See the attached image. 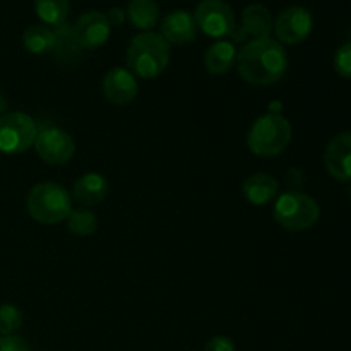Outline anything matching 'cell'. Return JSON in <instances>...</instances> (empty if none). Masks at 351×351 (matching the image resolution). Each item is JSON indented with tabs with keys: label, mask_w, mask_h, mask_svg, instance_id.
Instances as JSON below:
<instances>
[{
	"label": "cell",
	"mask_w": 351,
	"mask_h": 351,
	"mask_svg": "<svg viewBox=\"0 0 351 351\" xmlns=\"http://www.w3.org/2000/svg\"><path fill=\"white\" fill-rule=\"evenodd\" d=\"M243 195L252 206H266L278 195V182L271 175H250L242 185Z\"/></svg>",
	"instance_id": "2e32d148"
},
{
	"label": "cell",
	"mask_w": 351,
	"mask_h": 351,
	"mask_svg": "<svg viewBox=\"0 0 351 351\" xmlns=\"http://www.w3.org/2000/svg\"><path fill=\"white\" fill-rule=\"evenodd\" d=\"M160 29L161 36L170 45L191 43L197 36V24H195L194 14L182 9L167 14L161 21Z\"/></svg>",
	"instance_id": "4fadbf2b"
},
{
	"label": "cell",
	"mask_w": 351,
	"mask_h": 351,
	"mask_svg": "<svg viewBox=\"0 0 351 351\" xmlns=\"http://www.w3.org/2000/svg\"><path fill=\"white\" fill-rule=\"evenodd\" d=\"M34 10L45 26L60 27L71 12V0H34Z\"/></svg>",
	"instance_id": "ffe728a7"
},
{
	"label": "cell",
	"mask_w": 351,
	"mask_h": 351,
	"mask_svg": "<svg viewBox=\"0 0 351 351\" xmlns=\"http://www.w3.org/2000/svg\"><path fill=\"white\" fill-rule=\"evenodd\" d=\"M291 141V125L280 113H266L252 123L247 136L250 153L261 158H274L283 153Z\"/></svg>",
	"instance_id": "3957f363"
},
{
	"label": "cell",
	"mask_w": 351,
	"mask_h": 351,
	"mask_svg": "<svg viewBox=\"0 0 351 351\" xmlns=\"http://www.w3.org/2000/svg\"><path fill=\"white\" fill-rule=\"evenodd\" d=\"M335 69L341 77L351 79V41L338 48L335 55Z\"/></svg>",
	"instance_id": "603a6c76"
},
{
	"label": "cell",
	"mask_w": 351,
	"mask_h": 351,
	"mask_svg": "<svg viewBox=\"0 0 351 351\" xmlns=\"http://www.w3.org/2000/svg\"><path fill=\"white\" fill-rule=\"evenodd\" d=\"M204 351H235V345L226 336H215L206 343Z\"/></svg>",
	"instance_id": "d4e9b609"
},
{
	"label": "cell",
	"mask_w": 351,
	"mask_h": 351,
	"mask_svg": "<svg viewBox=\"0 0 351 351\" xmlns=\"http://www.w3.org/2000/svg\"><path fill=\"white\" fill-rule=\"evenodd\" d=\"M110 184L106 177L101 173H84L79 180H75L74 187H72V197L79 202V204L86 206H96L103 202L108 195Z\"/></svg>",
	"instance_id": "9a60e30c"
},
{
	"label": "cell",
	"mask_w": 351,
	"mask_h": 351,
	"mask_svg": "<svg viewBox=\"0 0 351 351\" xmlns=\"http://www.w3.org/2000/svg\"><path fill=\"white\" fill-rule=\"evenodd\" d=\"M240 29L245 34V40H264L271 38V31L274 29V21L269 9L263 3H250L242 12V24Z\"/></svg>",
	"instance_id": "5bb4252c"
},
{
	"label": "cell",
	"mask_w": 351,
	"mask_h": 351,
	"mask_svg": "<svg viewBox=\"0 0 351 351\" xmlns=\"http://www.w3.org/2000/svg\"><path fill=\"white\" fill-rule=\"evenodd\" d=\"M34 149L38 156L48 165L62 167L72 160L75 153V144L71 134L57 125H45L38 129Z\"/></svg>",
	"instance_id": "ba28073f"
},
{
	"label": "cell",
	"mask_w": 351,
	"mask_h": 351,
	"mask_svg": "<svg viewBox=\"0 0 351 351\" xmlns=\"http://www.w3.org/2000/svg\"><path fill=\"white\" fill-rule=\"evenodd\" d=\"M5 105H7L5 98H3V95H2V93H0V113H2L3 110H5Z\"/></svg>",
	"instance_id": "4316f807"
},
{
	"label": "cell",
	"mask_w": 351,
	"mask_h": 351,
	"mask_svg": "<svg viewBox=\"0 0 351 351\" xmlns=\"http://www.w3.org/2000/svg\"><path fill=\"white\" fill-rule=\"evenodd\" d=\"M67 228L75 237H89L98 230V219L88 209H72L67 216Z\"/></svg>",
	"instance_id": "44dd1931"
},
{
	"label": "cell",
	"mask_w": 351,
	"mask_h": 351,
	"mask_svg": "<svg viewBox=\"0 0 351 351\" xmlns=\"http://www.w3.org/2000/svg\"><path fill=\"white\" fill-rule=\"evenodd\" d=\"M0 351H31L23 336L10 335L0 338Z\"/></svg>",
	"instance_id": "cb8c5ba5"
},
{
	"label": "cell",
	"mask_w": 351,
	"mask_h": 351,
	"mask_svg": "<svg viewBox=\"0 0 351 351\" xmlns=\"http://www.w3.org/2000/svg\"><path fill=\"white\" fill-rule=\"evenodd\" d=\"M23 312L10 304L0 305V336L16 335L23 328Z\"/></svg>",
	"instance_id": "7402d4cb"
},
{
	"label": "cell",
	"mask_w": 351,
	"mask_h": 351,
	"mask_svg": "<svg viewBox=\"0 0 351 351\" xmlns=\"http://www.w3.org/2000/svg\"><path fill=\"white\" fill-rule=\"evenodd\" d=\"M170 64V43L161 34L144 31L127 48V65L136 77L154 79Z\"/></svg>",
	"instance_id": "7a4b0ae2"
},
{
	"label": "cell",
	"mask_w": 351,
	"mask_h": 351,
	"mask_svg": "<svg viewBox=\"0 0 351 351\" xmlns=\"http://www.w3.org/2000/svg\"><path fill=\"white\" fill-rule=\"evenodd\" d=\"M27 211L41 225H58L72 211V197L62 185L55 182L36 184L27 194Z\"/></svg>",
	"instance_id": "277c9868"
},
{
	"label": "cell",
	"mask_w": 351,
	"mask_h": 351,
	"mask_svg": "<svg viewBox=\"0 0 351 351\" xmlns=\"http://www.w3.org/2000/svg\"><path fill=\"white\" fill-rule=\"evenodd\" d=\"M237 69L249 84H276L288 71V55L280 41L271 38L250 40L237 53Z\"/></svg>",
	"instance_id": "6da1fadb"
},
{
	"label": "cell",
	"mask_w": 351,
	"mask_h": 351,
	"mask_svg": "<svg viewBox=\"0 0 351 351\" xmlns=\"http://www.w3.org/2000/svg\"><path fill=\"white\" fill-rule=\"evenodd\" d=\"M235 43L226 40H219L213 43L204 53V65L213 75H225L232 71L233 64H237Z\"/></svg>",
	"instance_id": "e0dca14e"
},
{
	"label": "cell",
	"mask_w": 351,
	"mask_h": 351,
	"mask_svg": "<svg viewBox=\"0 0 351 351\" xmlns=\"http://www.w3.org/2000/svg\"><path fill=\"white\" fill-rule=\"evenodd\" d=\"M125 14L130 24L143 33L153 29L160 21V7L156 0H130Z\"/></svg>",
	"instance_id": "ac0fdd59"
},
{
	"label": "cell",
	"mask_w": 351,
	"mask_h": 351,
	"mask_svg": "<svg viewBox=\"0 0 351 351\" xmlns=\"http://www.w3.org/2000/svg\"><path fill=\"white\" fill-rule=\"evenodd\" d=\"M314 29V17L305 7L291 5L281 10L274 21V33L280 43L298 45L307 40Z\"/></svg>",
	"instance_id": "9c48e42d"
},
{
	"label": "cell",
	"mask_w": 351,
	"mask_h": 351,
	"mask_svg": "<svg viewBox=\"0 0 351 351\" xmlns=\"http://www.w3.org/2000/svg\"><path fill=\"white\" fill-rule=\"evenodd\" d=\"M110 33H112V24L106 14L99 10L84 12L72 26V36L81 50H95L103 47L108 41Z\"/></svg>",
	"instance_id": "30bf717a"
},
{
	"label": "cell",
	"mask_w": 351,
	"mask_h": 351,
	"mask_svg": "<svg viewBox=\"0 0 351 351\" xmlns=\"http://www.w3.org/2000/svg\"><path fill=\"white\" fill-rule=\"evenodd\" d=\"M106 17H108L112 26H120V24L127 19V14L125 10L120 9V7H112V9L108 10V14H106Z\"/></svg>",
	"instance_id": "484cf974"
},
{
	"label": "cell",
	"mask_w": 351,
	"mask_h": 351,
	"mask_svg": "<svg viewBox=\"0 0 351 351\" xmlns=\"http://www.w3.org/2000/svg\"><path fill=\"white\" fill-rule=\"evenodd\" d=\"M55 31L45 24H33L23 33V45L29 53L47 55L55 51Z\"/></svg>",
	"instance_id": "d6986e66"
},
{
	"label": "cell",
	"mask_w": 351,
	"mask_h": 351,
	"mask_svg": "<svg viewBox=\"0 0 351 351\" xmlns=\"http://www.w3.org/2000/svg\"><path fill=\"white\" fill-rule=\"evenodd\" d=\"M139 86L129 69L113 67L103 77V95L117 106H127L136 99Z\"/></svg>",
	"instance_id": "8fae6325"
},
{
	"label": "cell",
	"mask_w": 351,
	"mask_h": 351,
	"mask_svg": "<svg viewBox=\"0 0 351 351\" xmlns=\"http://www.w3.org/2000/svg\"><path fill=\"white\" fill-rule=\"evenodd\" d=\"M194 19L197 29L216 40L232 36L237 27L235 12L225 0H201L195 9Z\"/></svg>",
	"instance_id": "52a82bcc"
},
{
	"label": "cell",
	"mask_w": 351,
	"mask_h": 351,
	"mask_svg": "<svg viewBox=\"0 0 351 351\" xmlns=\"http://www.w3.org/2000/svg\"><path fill=\"white\" fill-rule=\"evenodd\" d=\"M321 209L315 199L302 192H285L276 199L273 218L287 232H305L319 221Z\"/></svg>",
	"instance_id": "5b68a950"
},
{
	"label": "cell",
	"mask_w": 351,
	"mask_h": 351,
	"mask_svg": "<svg viewBox=\"0 0 351 351\" xmlns=\"http://www.w3.org/2000/svg\"><path fill=\"white\" fill-rule=\"evenodd\" d=\"M36 136V122L26 113L12 112L0 117V153H26L34 146Z\"/></svg>",
	"instance_id": "8992f818"
},
{
	"label": "cell",
	"mask_w": 351,
	"mask_h": 351,
	"mask_svg": "<svg viewBox=\"0 0 351 351\" xmlns=\"http://www.w3.org/2000/svg\"><path fill=\"white\" fill-rule=\"evenodd\" d=\"M324 163L335 180L351 182V132H341L329 141Z\"/></svg>",
	"instance_id": "7c38bea8"
}]
</instances>
